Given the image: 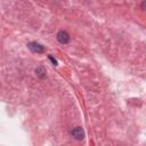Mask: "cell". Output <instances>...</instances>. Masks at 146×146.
I'll return each instance as SVG.
<instances>
[{
	"mask_svg": "<svg viewBox=\"0 0 146 146\" xmlns=\"http://www.w3.org/2000/svg\"><path fill=\"white\" fill-rule=\"evenodd\" d=\"M57 39H58V41L60 43H67L68 40H70V35L65 31H59L58 34H57Z\"/></svg>",
	"mask_w": 146,
	"mask_h": 146,
	"instance_id": "6da1fadb",
	"label": "cell"
},
{
	"mask_svg": "<svg viewBox=\"0 0 146 146\" xmlns=\"http://www.w3.org/2000/svg\"><path fill=\"white\" fill-rule=\"evenodd\" d=\"M72 135H73V137H74L75 139H79V140L83 139V137H84V132H83L82 128H80V127L74 128V129L72 130Z\"/></svg>",
	"mask_w": 146,
	"mask_h": 146,
	"instance_id": "7a4b0ae2",
	"label": "cell"
},
{
	"mask_svg": "<svg viewBox=\"0 0 146 146\" xmlns=\"http://www.w3.org/2000/svg\"><path fill=\"white\" fill-rule=\"evenodd\" d=\"M29 48H30L32 51H34V52H42V51H43V47H42L41 44L36 43V42H31V43H29Z\"/></svg>",
	"mask_w": 146,
	"mask_h": 146,
	"instance_id": "3957f363",
	"label": "cell"
},
{
	"mask_svg": "<svg viewBox=\"0 0 146 146\" xmlns=\"http://www.w3.org/2000/svg\"><path fill=\"white\" fill-rule=\"evenodd\" d=\"M49 59H50V60L54 63V65H57V60H56V59H55L52 56H49Z\"/></svg>",
	"mask_w": 146,
	"mask_h": 146,
	"instance_id": "277c9868",
	"label": "cell"
}]
</instances>
